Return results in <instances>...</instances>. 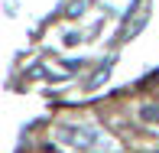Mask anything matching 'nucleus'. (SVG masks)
I'll return each mask as SVG.
<instances>
[{
  "mask_svg": "<svg viewBox=\"0 0 159 153\" xmlns=\"http://www.w3.org/2000/svg\"><path fill=\"white\" fill-rule=\"evenodd\" d=\"M140 117L146 124H156V127H159V104H143L140 108Z\"/></svg>",
  "mask_w": 159,
  "mask_h": 153,
  "instance_id": "obj_3",
  "label": "nucleus"
},
{
  "mask_svg": "<svg viewBox=\"0 0 159 153\" xmlns=\"http://www.w3.org/2000/svg\"><path fill=\"white\" fill-rule=\"evenodd\" d=\"M149 20V0H140L136 3V10L127 17V26H124V33H120V39H130V36H136L143 30V23Z\"/></svg>",
  "mask_w": 159,
  "mask_h": 153,
  "instance_id": "obj_2",
  "label": "nucleus"
},
{
  "mask_svg": "<svg viewBox=\"0 0 159 153\" xmlns=\"http://www.w3.org/2000/svg\"><path fill=\"white\" fill-rule=\"evenodd\" d=\"M59 140L65 143V147H71V150H78V153H84V150H94V147H104V137L98 134V130H91V127H62L59 130Z\"/></svg>",
  "mask_w": 159,
  "mask_h": 153,
  "instance_id": "obj_1",
  "label": "nucleus"
}]
</instances>
